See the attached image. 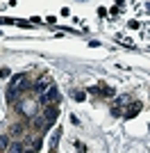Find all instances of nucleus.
<instances>
[{
  "instance_id": "7ed1b4c3",
  "label": "nucleus",
  "mask_w": 150,
  "mask_h": 153,
  "mask_svg": "<svg viewBox=\"0 0 150 153\" xmlns=\"http://www.w3.org/2000/svg\"><path fill=\"white\" fill-rule=\"evenodd\" d=\"M18 112L23 117H30V119H32V117L37 114V103L30 101V98H27V101H21L18 103Z\"/></svg>"
},
{
  "instance_id": "20e7f679",
  "label": "nucleus",
  "mask_w": 150,
  "mask_h": 153,
  "mask_svg": "<svg viewBox=\"0 0 150 153\" xmlns=\"http://www.w3.org/2000/svg\"><path fill=\"white\" fill-rule=\"evenodd\" d=\"M50 85H52L50 76H43L41 80H37V82H34V91H37V94H41V91H46V89H48Z\"/></svg>"
},
{
  "instance_id": "9d476101",
  "label": "nucleus",
  "mask_w": 150,
  "mask_h": 153,
  "mask_svg": "<svg viewBox=\"0 0 150 153\" xmlns=\"http://www.w3.org/2000/svg\"><path fill=\"white\" fill-rule=\"evenodd\" d=\"M73 98L75 101H84V91H73Z\"/></svg>"
},
{
  "instance_id": "6e6552de",
  "label": "nucleus",
  "mask_w": 150,
  "mask_h": 153,
  "mask_svg": "<svg viewBox=\"0 0 150 153\" xmlns=\"http://www.w3.org/2000/svg\"><path fill=\"white\" fill-rule=\"evenodd\" d=\"M12 135L14 137H21V135H23V126H21V123L18 126H12Z\"/></svg>"
},
{
  "instance_id": "f257e3e1",
  "label": "nucleus",
  "mask_w": 150,
  "mask_h": 153,
  "mask_svg": "<svg viewBox=\"0 0 150 153\" xmlns=\"http://www.w3.org/2000/svg\"><path fill=\"white\" fill-rule=\"evenodd\" d=\"M57 98H59V89H57L55 85H50L46 91L39 94V103H41V105H50V103H55Z\"/></svg>"
},
{
  "instance_id": "1a4fd4ad",
  "label": "nucleus",
  "mask_w": 150,
  "mask_h": 153,
  "mask_svg": "<svg viewBox=\"0 0 150 153\" xmlns=\"http://www.w3.org/2000/svg\"><path fill=\"white\" fill-rule=\"evenodd\" d=\"M7 146H9L7 137H0V151H7Z\"/></svg>"
},
{
  "instance_id": "0eeeda50",
  "label": "nucleus",
  "mask_w": 150,
  "mask_h": 153,
  "mask_svg": "<svg viewBox=\"0 0 150 153\" xmlns=\"http://www.w3.org/2000/svg\"><path fill=\"white\" fill-rule=\"evenodd\" d=\"M127 103H130V96L123 94V96H118V98H116V108H125Z\"/></svg>"
},
{
  "instance_id": "f03ea898",
  "label": "nucleus",
  "mask_w": 150,
  "mask_h": 153,
  "mask_svg": "<svg viewBox=\"0 0 150 153\" xmlns=\"http://www.w3.org/2000/svg\"><path fill=\"white\" fill-rule=\"evenodd\" d=\"M57 117H59V108H57L55 103H50V105H43V119L48 126H52V123L57 121Z\"/></svg>"
},
{
  "instance_id": "39448f33",
  "label": "nucleus",
  "mask_w": 150,
  "mask_h": 153,
  "mask_svg": "<svg viewBox=\"0 0 150 153\" xmlns=\"http://www.w3.org/2000/svg\"><path fill=\"white\" fill-rule=\"evenodd\" d=\"M7 151H9V153H23V151H25V146L21 144V142H12V144L7 146Z\"/></svg>"
},
{
  "instance_id": "423d86ee",
  "label": "nucleus",
  "mask_w": 150,
  "mask_h": 153,
  "mask_svg": "<svg viewBox=\"0 0 150 153\" xmlns=\"http://www.w3.org/2000/svg\"><path fill=\"white\" fill-rule=\"evenodd\" d=\"M139 112H141V103H134V105H132V110H127V112H125V117H127V119H132V117H137Z\"/></svg>"
},
{
  "instance_id": "9b49d317",
  "label": "nucleus",
  "mask_w": 150,
  "mask_h": 153,
  "mask_svg": "<svg viewBox=\"0 0 150 153\" xmlns=\"http://www.w3.org/2000/svg\"><path fill=\"white\" fill-rule=\"evenodd\" d=\"M9 76V69H0V78H7Z\"/></svg>"
}]
</instances>
